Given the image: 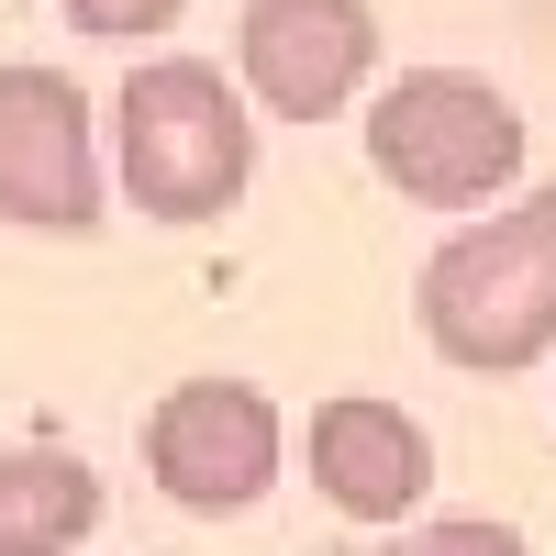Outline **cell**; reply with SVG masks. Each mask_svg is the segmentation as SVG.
Returning <instances> with one entry per match:
<instances>
[{"label": "cell", "instance_id": "cell-6", "mask_svg": "<svg viewBox=\"0 0 556 556\" xmlns=\"http://www.w3.org/2000/svg\"><path fill=\"white\" fill-rule=\"evenodd\" d=\"M235 67L278 123H334L379 67V12L367 0H256L235 23Z\"/></svg>", "mask_w": 556, "mask_h": 556}, {"label": "cell", "instance_id": "cell-9", "mask_svg": "<svg viewBox=\"0 0 556 556\" xmlns=\"http://www.w3.org/2000/svg\"><path fill=\"white\" fill-rule=\"evenodd\" d=\"M379 556H534L513 523H490V513H456V523H412V534H390Z\"/></svg>", "mask_w": 556, "mask_h": 556}, {"label": "cell", "instance_id": "cell-3", "mask_svg": "<svg viewBox=\"0 0 556 556\" xmlns=\"http://www.w3.org/2000/svg\"><path fill=\"white\" fill-rule=\"evenodd\" d=\"M367 167H379L401 201H424V212L501 201L523 178V112L501 101L490 78H468V67H412V78L379 89V112H367Z\"/></svg>", "mask_w": 556, "mask_h": 556}, {"label": "cell", "instance_id": "cell-10", "mask_svg": "<svg viewBox=\"0 0 556 556\" xmlns=\"http://www.w3.org/2000/svg\"><path fill=\"white\" fill-rule=\"evenodd\" d=\"M56 12H67L78 34H101V45H134V34H167L190 0H56Z\"/></svg>", "mask_w": 556, "mask_h": 556}, {"label": "cell", "instance_id": "cell-1", "mask_svg": "<svg viewBox=\"0 0 556 556\" xmlns=\"http://www.w3.org/2000/svg\"><path fill=\"white\" fill-rule=\"evenodd\" d=\"M112 167L146 223H223L256 178V123L201 56H146L112 101Z\"/></svg>", "mask_w": 556, "mask_h": 556}, {"label": "cell", "instance_id": "cell-5", "mask_svg": "<svg viewBox=\"0 0 556 556\" xmlns=\"http://www.w3.org/2000/svg\"><path fill=\"white\" fill-rule=\"evenodd\" d=\"M0 223L89 235L101 223V134L67 67H0Z\"/></svg>", "mask_w": 556, "mask_h": 556}, {"label": "cell", "instance_id": "cell-8", "mask_svg": "<svg viewBox=\"0 0 556 556\" xmlns=\"http://www.w3.org/2000/svg\"><path fill=\"white\" fill-rule=\"evenodd\" d=\"M101 534V479L67 445H0V556H67Z\"/></svg>", "mask_w": 556, "mask_h": 556}, {"label": "cell", "instance_id": "cell-2", "mask_svg": "<svg viewBox=\"0 0 556 556\" xmlns=\"http://www.w3.org/2000/svg\"><path fill=\"white\" fill-rule=\"evenodd\" d=\"M412 312H424V345L445 367H479V379L534 367L556 345V190H523L513 212H490L456 245H434Z\"/></svg>", "mask_w": 556, "mask_h": 556}, {"label": "cell", "instance_id": "cell-7", "mask_svg": "<svg viewBox=\"0 0 556 556\" xmlns=\"http://www.w3.org/2000/svg\"><path fill=\"white\" fill-rule=\"evenodd\" d=\"M312 490L334 501L345 523H401L412 501L434 490V434L412 424L401 401L345 390V401L312 412Z\"/></svg>", "mask_w": 556, "mask_h": 556}, {"label": "cell", "instance_id": "cell-4", "mask_svg": "<svg viewBox=\"0 0 556 556\" xmlns=\"http://www.w3.org/2000/svg\"><path fill=\"white\" fill-rule=\"evenodd\" d=\"M278 401L256 379H178L156 412H146V479L178 501V513H256L278 490Z\"/></svg>", "mask_w": 556, "mask_h": 556}]
</instances>
